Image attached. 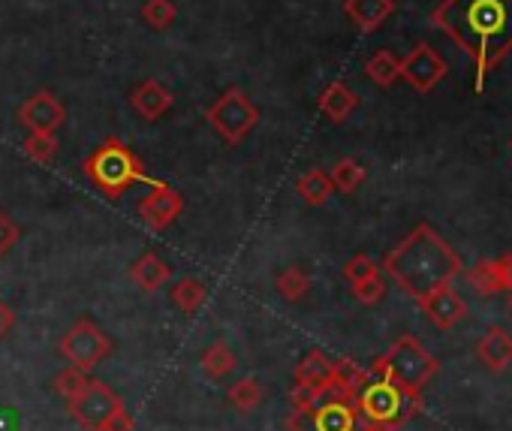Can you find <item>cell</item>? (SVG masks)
Listing matches in <instances>:
<instances>
[{
	"instance_id": "484cf974",
	"label": "cell",
	"mask_w": 512,
	"mask_h": 431,
	"mask_svg": "<svg viewBox=\"0 0 512 431\" xmlns=\"http://www.w3.org/2000/svg\"><path fill=\"white\" fill-rule=\"evenodd\" d=\"M226 398H229V404H232L235 410L253 413L256 407H260V401H263V386L256 383L253 377H241V380H235V383L229 386Z\"/></svg>"
},
{
	"instance_id": "3957f363",
	"label": "cell",
	"mask_w": 512,
	"mask_h": 431,
	"mask_svg": "<svg viewBox=\"0 0 512 431\" xmlns=\"http://www.w3.org/2000/svg\"><path fill=\"white\" fill-rule=\"evenodd\" d=\"M88 181L106 196V199H121L133 184H154L148 178L145 163L130 151V145L118 136H106L82 163Z\"/></svg>"
},
{
	"instance_id": "e575fe53",
	"label": "cell",
	"mask_w": 512,
	"mask_h": 431,
	"mask_svg": "<svg viewBox=\"0 0 512 431\" xmlns=\"http://www.w3.org/2000/svg\"><path fill=\"white\" fill-rule=\"evenodd\" d=\"M497 272H500V284H503V290H509V293H512V254H506V257H500V260H497Z\"/></svg>"
},
{
	"instance_id": "9c48e42d",
	"label": "cell",
	"mask_w": 512,
	"mask_h": 431,
	"mask_svg": "<svg viewBox=\"0 0 512 431\" xmlns=\"http://www.w3.org/2000/svg\"><path fill=\"white\" fill-rule=\"evenodd\" d=\"M58 350H61V356H64L73 368L94 371L100 362H106V359L112 356L115 344H112V338H109L91 317H82V320H76V323L64 332Z\"/></svg>"
},
{
	"instance_id": "d6986e66",
	"label": "cell",
	"mask_w": 512,
	"mask_h": 431,
	"mask_svg": "<svg viewBox=\"0 0 512 431\" xmlns=\"http://www.w3.org/2000/svg\"><path fill=\"white\" fill-rule=\"evenodd\" d=\"M169 266H166V260L160 257V254H154V251H145L133 266H130V278L145 290V293H154V290H160L166 281H169Z\"/></svg>"
},
{
	"instance_id": "4dcf8cb0",
	"label": "cell",
	"mask_w": 512,
	"mask_h": 431,
	"mask_svg": "<svg viewBox=\"0 0 512 431\" xmlns=\"http://www.w3.org/2000/svg\"><path fill=\"white\" fill-rule=\"evenodd\" d=\"M377 272H383L368 254H356L353 260H347V266H344V278H347V284L353 287V284H359V281H365V278H371V275H377Z\"/></svg>"
},
{
	"instance_id": "4316f807",
	"label": "cell",
	"mask_w": 512,
	"mask_h": 431,
	"mask_svg": "<svg viewBox=\"0 0 512 431\" xmlns=\"http://www.w3.org/2000/svg\"><path fill=\"white\" fill-rule=\"evenodd\" d=\"M467 281H470V287H473L479 296H497V293L503 290L500 272H497V260H479V263L467 272Z\"/></svg>"
},
{
	"instance_id": "6da1fadb",
	"label": "cell",
	"mask_w": 512,
	"mask_h": 431,
	"mask_svg": "<svg viewBox=\"0 0 512 431\" xmlns=\"http://www.w3.org/2000/svg\"><path fill=\"white\" fill-rule=\"evenodd\" d=\"M431 25L443 31L476 67V94L512 52V0H440Z\"/></svg>"
},
{
	"instance_id": "4fadbf2b",
	"label": "cell",
	"mask_w": 512,
	"mask_h": 431,
	"mask_svg": "<svg viewBox=\"0 0 512 431\" xmlns=\"http://www.w3.org/2000/svg\"><path fill=\"white\" fill-rule=\"evenodd\" d=\"M19 121L31 133H58L64 127V121H67V109L52 91H37L34 97H28L22 103Z\"/></svg>"
},
{
	"instance_id": "ba28073f",
	"label": "cell",
	"mask_w": 512,
	"mask_h": 431,
	"mask_svg": "<svg viewBox=\"0 0 512 431\" xmlns=\"http://www.w3.org/2000/svg\"><path fill=\"white\" fill-rule=\"evenodd\" d=\"M205 121L226 145H241L253 133V127L260 124V109L241 88H226L205 109Z\"/></svg>"
},
{
	"instance_id": "277c9868",
	"label": "cell",
	"mask_w": 512,
	"mask_h": 431,
	"mask_svg": "<svg viewBox=\"0 0 512 431\" xmlns=\"http://www.w3.org/2000/svg\"><path fill=\"white\" fill-rule=\"evenodd\" d=\"M356 413L362 422L380 428V431H398L422 410V395H410L401 386H395L386 377H374L368 371V380L353 395Z\"/></svg>"
},
{
	"instance_id": "5b68a950",
	"label": "cell",
	"mask_w": 512,
	"mask_h": 431,
	"mask_svg": "<svg viewBox=\"0 0 512 431\" xmlns=\"http://www.w3.org/2000/svg\"><path fill=\"white\" fill-rule=\"evenodd\" d=\"M374 377H386L410 395H422V389L440 371L434 353H428L413 335H401L383 356H377L368 368Z\"/></svg>"
},
{
	"instance_id": "5bb4252c",
	"label": "cell",
	"mask_w": 512,
	"mask_h": 431,
	"mask_svg": "<svg viewBox=\"0 0 512 431\" xmlns=\"http://www.w3.org/2000/svg\"><path fill=\"white\" fill-rule=\"evenodd\" d=\"M416 302H419V308L425 311V317L437 329H455L464 320V314H467V305L452 290V284H446V287H440V290H434V293H428V296H422Z\"/></svg>"
},
{
	"instance_id": "ac0fdd59",
	"label": "cell",
	"mask_w": 512,
	"mask_h": 431,
	"mask_svg": "<svg viewBox=\"0 0 512 431\" xmlns=\"http://www.w3.org/2000/svg\"><path fill=\"white\" fill-rule=\"evenodd\" d=\"M476 356L488 371H503L512 362V335L506 329H488L476 344Z\"/></svg>"
},
{
	"instance_id": "2e32d148",
	"label": "cell",
	"mask_w": 512,
	"mask_h": 431,
	"mask_svg": "<svg viewBox=\"0 0 512 431\" xmlns=\"http://www.w3.org/2000/svg\"><path fill=\"white\" fill-rule=\"evenodd\" d=\"M344 13L359 31L374 34L395 13V0H344Z\"/></svg>"
},
{
	"instance_id": "52a82bcc",
	"label": "cell",
	"mask_w": 512,
	"mask_h": 431,
	"mask_svg": "<svg viewBox=\"0 0 512 431\" xmlns=\"http://www.w3.org/2000/svg\"><path fill=\"white\" fill-rule=\"evenodd\" d=\"M287 431H359L353 395L344 386H329L311 407L290 410Z\"/></svg>"
},
{
	"instance_id": "8fae6325",
	"label": "cell",
	"mask_w": 512,
	"mask_h": 431,
	"mask_svg": "<svg viewBox=\"0 0 512 431\" xmlns=\"http://www.w3.org/2000/svg\"><path fill=\"white\" fill-rule=\"evenodd\" d=\"M136 211H139V218H142V224L148 230L163 233V230H169L181 218V214H184V196L172 184L154 181L151 190L139 199Z\"/></svg>"
},
{
	"instance_id": "44dd1931",
	"label": "cell",
	"mask_w": 512,
	"mask_h": 431,
	"mask_svg": "<svg viewBox=\"0 0 512 431\" xmlns=\"http://www.w3.org/2000/svg\"><path fill=\"white\" fill-rule=\"evenodd\" d=\"M296 193H299L308 205L320 208V205H326V202L332 199L335 184H332L329 172H323V169H308L305 175H299V181H296Z\"/></svg>"
},
{
	"instance_id": "9a60e30c",
	"label": "cell",
	"mask_w": 512,
	"mask_h": 431,
	"mask_svg": "<svg viewBox=\"0 0 512 431\" xmlns=\"http://www.w3.org/2000/svg\"><path fill=\"white\" fill-rule=\"evenodd\" d=\"M175 97L160 79H145L130 91V106L142 121H157L172 109Z\"/></svg>"
},
{
	"instance_id": "8992f818",
	"label": "cell",
	"mask_w": 512,
	"mask_h": 431,
	"mask_svg": "<svg viewBox=\"0 0 512 431\" xmlns=\"http://www.w3.org/2000/svg\"><path fill=\"white\" fill-rule=\"evenodd\" d=\"M67 410L85 431H133L136 425L121 395L94 377H88V383L67 398Z\"/></svg>"
},
{
	"instance_id": "836d02e7",
	"label": "cell",
	"mask_w": 512,
	"mask_h": 431,
	"mask_svg": "<svg viewBox=\"0 0 512 431\" xmlns=\"http://www.w3.org/2000/svg\"><path fill=\"white\" fill-rule=\"evenodd\" d=\"M13 329H16V311L0 299V341H4Z\"/></svg>"
},
{
	"instance_id": "d590c367",
	"label": "cell",
	"mask_w": 512,
	"mask_h": 431,
	"mask_svg": "<svg viewBox=\"0 0 512 431\" xmlns=\"http://www.w3.org/2000/svg\"><path fill=\"white\" fill-rule=\"evenodd\" d=\"M509 148H512V139H509Z\"/></svg>"
},
{
	"instance_id": "e0dca14e",
	"label": "cell",
	"mask_w": 512,
	"mask_h": 431,
	"mask_svg": "<svg viewBox=\"0 0 512 431\" xmlns=\"http://www.w3.org/2000/svg\"><path fill=\"white\" fill-rule=\"evenodd\" d=\"M317 109L332 121V124H344L356 109H359V94L347 85V82H329L317 100Z\"/></svg>"
},
{
	"instance_id": "d6a6232c",
	"label": "cell",
	"mask_w": 512,
	"mask_h": 431,
	"mask_svg": "<svg viewBox=\"0 0 512 431\" xmlns=\"http://www.w3.org/2000/svg\"><path fill=\"white\" fill-rule=\"evenodd\" d=\"M22 239V227L10 218L7 211H0V260H4Z\"/></svg>"
},
{
	"instance_id": "d4e9b609",
	"label": "cell",
	"mask_w": 512,
	"mask_h": 431,
	"mask_svg": "<svg viewBox=\"0 0 512 431\" xmlns=\"http://www.w3.org/2000/svg\"><path fill=\"white\" fill-rule=\"evenodd\" d=\"M275 290L281 293L284 302H302L308 296V290H311V275L302 266H290V269L278 272Z\"/></svg>"
},
{
	"instance_id": "30bf717a",
	"label": "cell",
	"mask_w": 512,
	"mask_h": 431,
	"mask_svg": "<svg viewBox=\"0 0 512 431\" xmlns=\"http://www.w3.org/2000/svg\"><path fill=\"white\" fill-rule=\"evenodd\" d=\"M335 383V359H329L323 350H311L296 368V386L290 392V401L296 410H305Z\"/></svg>"
},
{
	"instance_id": "1f68e13d",
	"label": "cell",
	"mask_w": 512,
	"mask_h": 431,
	"mask_svg": "<svg viewBox=\"0 0 512 431\" xmlns=\"http://www.w3.org/2000/svg\"><path fill=\"white\" fill-rule=\"evenodd\" d=\"M85 383H88V371L67 365V368L55 377V392H58V395H64V401H67V398H70V395H76Z\"/></svg>"
},
{
	"instance_id": "83f0119b",
	"label": "cell",
	"mask_w": 512,
	"mask_h": 431,
	"mask_svg": "<svg viewBox=\"0 0 512 431\" xmlns=\"http://www.w3.org/2000/svg\"><path fill=\"white\" fill-rule=\"evenodd\" d=\"M175 19H178L175 0H145V7H142V22H145L151 31H166V28H172Z\"/></svg>"
},
{
	"instance_id": "f1b7e54d",
	"label": "cell",
	"mask_w": 512,
	"mask_h": 431,
	"mask_svg": "<svg viewBox=\"0 0 512 431\" xmlns=\"http://www.w3.org/2000/svg\"><path fill=\"white\" fill-rule=\"evenodd\" d=\"M22 151L40 163V166H49L55 157H58V136L55 133H28V139L22 142Z\"/></svg>"
},
{
	"instance_id": "603a6c76",
	"label": "cell",
	"mask_w": 512,
	"mask_h": 431,
	"mask_svg": "<svg viewBox=\"0 0 512 431\" xmlns=\"http://www.w3.org/2000/svg\"><path fill=\"white\" fill-rule=\"evenodd\" d=\"M365 73H368V79H371L374 85L392 88V85L401 79V58H395L389 49H380V52H374V55L368 58Z\"/></svg>"
},
{
	"instance_id": "7402d4cb",
	"label": "cell",
	"mask_w": 512,
	"mask_h": 431,
	"mask_svg": "<svg viewBox=\"0 0 512 431\" xmlns=\"http://www.w3.org/2000/svg\"><path fill=\"white\" fill-rule=\"evenodd\" d=\"M169 296H172V305H175L181 314L193 317V314L205 305L208 290H205V284H202V281H196V278H181V281H175V284H172Z\"/></svg>"
},
{
	"instance_id": "cb8c5ba5",
	"label": "cell",
	"mask_w": 512,
	"mask_h": 431,
	"mask_svg": "<svg viewBox=\"0 0 512 431\" xmlns=\"http://www.w3.org/2000/svg\"><path fill=\"white\" fill-rule=\"evenodd\" d=\"M329 178H332L335 190H341V193H356V190L365 184L368 169H365L359 160H353V157H341V160L332 166Z\"/></svg>"
},
{
	"instance_id": "7a4b0ae2",
	"label": "cell",
	"mask_w": 512,
	"mask_h": 431,
	"mask_svg": "<svg viewBox=\"0 0 512 431\" xmlns=\"http://www.w3.org/2000/svg\"><path fill=\"white\" fill-rule=\"evenodd\" d=\"M380 269L413 299H422L446 284H452L464 263L455 254V248L428 224L413 227L380 263Z\"/></svg>"
},
{
	"instance_id": "8d00e7d4",
	"label": "cell",
	"mask_w": 512,
	"mask_h": 431,
	"mask_svg": "<svg viewBox=\"0 0 512 431\" xmlns=\"http://www.w3.org/2000/svg\"><path fill=\"white\" fill-rule=\"evenodd\" d=\"M509 305H512V302H509Z\"/></svg>"
},
{
	"instance_id": "ffe728a7",
	"label": "cell",
	"mask_w": 512,
	"mask_h": 431,
	"mask_svg": "<svg viewBox=\"0 0 512 431\" xmlns=\"http://www.w3.org/2000/svg\"><path fill=\"white\" fill-rule=\"evenodd\" d=\"M199 365H202L205 377H211V380H226V377L238 368V356L232 353V347H229L226 341H214L211 347L202 350Z\"/></svg>"
},
{
	"instance_id": "f546056e",
	"label": "cell",
	"mask_w": 512,
	"mask_h": 431,
	"mask_svg": "<svg viewBox=\"0 0 512 431\" xmlns=\"http://www.w3.org/2000/svg\"><path fill=\"white\" fill-rule=\"evenodd\" d=\"M353 296H356L362 305H377V302H383V296H386V278H383V272H377V275H371V278L353 284Z\"/></svg>"
},
{
	"instance_id": "7c38bea8",
	"label": "cell",
	"mask_w": 512,
	"mask_h": 431,
	"mask_svg": "<svg viewBox=\"0 0 512 431\" xmlns=\"http://www.w3.org/2000/svg\"><path fill=\"white\" fill-rule=\"evenodd\" d=\"M443 76H446V61L428 43L413 46V52L401 58V79L419 94H431L443 82Z\"/></svg>"
}]
</instances>
